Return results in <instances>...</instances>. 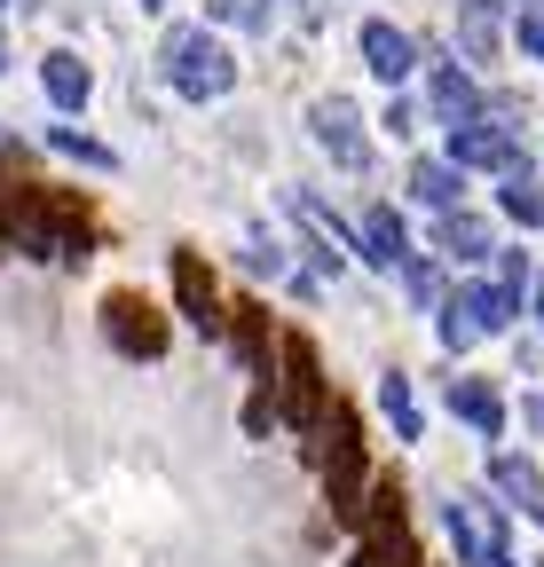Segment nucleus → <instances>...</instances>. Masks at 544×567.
Segmentation results:
<instances>
[{
    "instance_id": "obj_23",
    "label": "nucleus",
    "mask_w": 544,
    "mask_h": 567,
    "mask_svg": "<svg viewBox=\"0 0 544 567\" xmlns=\"http://www.w3.org/2000/svg\"><path fill=\"white\" fill-rule=\"evenodd\" d=\"M402 292H411V308H442L450 300V284L434 260H402Z\"/></svg>"
},
{
    "instance_id": "obj_15",
    "label": "nucleus",
    "mask_w": 544,
    "mask_h": 567,
    "mask_svg": "<svg viewBox=\"0 0 544 567\" xmlns=\"http://www.w3.org/2000/svg\"><path fill=\"white\" fill-rule=\"evenodd\" d=\"M40 87H48L55 111H80V103L95 95V71H88L72 48H48V55H40Z\"/></svg>"
},
{
    "instance_id": "obj_30",
    "label": "nucleus",
    "mask_w": 544,
    "mask_h": 567,
    "mask_svg": "<svg viewBox=\"0 0 544 567\" xmlns=\"http://www.w3.org/2000/svg\"><path fill=\"white\" fill-rule=\"evenodd\" d=\"M521 425H528V434H536V442H544V386H536V394H528V402H521Z\"/></svg>"
},
{
    "instance_id": "obj_32",
    "label": "nucleus",
    "mask_w": 544,
    "mask_h": 567,
    "mask_svg": "<svg viewBox=\"0 0 544 567\" xmlns=\"http://www.w3.org/2000/svg\"><path fill=\"white\" fill-rule=\"evenodd\" d=\"M0 71H9V32H0Z\"/></svg>"
},
{
    "instance_id": "obj_1",
    "label": "nucleus",
    "mask_w": 544,
    "mask_h": 567,
    "mask_svg": "<svg viewBox=\"0 0 544 567\" xmlns=\"http://www.w3.org/2000/svg\"><path fill=\"white\" fill-rule=\"evenodd\" d=\"M316 465H324V496H331V513L339 520H363V417L348 402H331L324 410V434H316Z\"/></svg>"
},
{
    "instance_id": "obj_17",
    "label": "nucleus",
    "mask_w": 544,
    "mask_h": 567,
    "mask_svg": "<svg viewBox=\"0 0 544 567\" xmlns=\"http://www.w3.org/2000/svg\"><path fill=\"white\" fill-rule=\"evenodd\" d=\"M379 410H387V425H394V442H427L419 394H411V379H402V371H379Z\"/></svg>"
},
{
    "instance_id": "obj_33",
    "label": "nucleus",
    "mask_w": 544,
    "mask_h": 567,
    "mask_svg": "<svg viewBox=\"0 0 544 567\" xmlns=\"http://www.w3.org/2000/svg\"><path fill=\"white\" fill-rule=\"evenodd\" d=\"M143 9H166V0H143Z\"/></svg>"
},
{
    "instance_id": "obj_13",
    "label": "nucleus",
    "mask_w": 544,
    "mask_h": 567,
    "mask_svg": "<svg viewBox=\"0 0 544 567\" xmlns=\"http://www.w3.org/2000/svg\"><path fill=\"white\" fill-rule=\"evenodd\" d=\"M356 252H363L371 268H402V260H411V237H402V213H394V205H363Z\"/></svg>"
},
{
    "instance_id": "obj_5",
    "label": "nucleus",
    "mask_w": 544,
    "mask_h": 567,
    "mask_svg": "<svg viewBox=\"0 0 544 567\" xmlns=\"http://www.w3.org/2000/svg\"><path fill=\"white\" fill-rule=\"evenodd\" d=\"M308 134L331 151V166H348V174H371V142H363V111L348 95H316L308 103Z\"/></svg>"
},
{
    "instance_id": "obj_19",
    "label": "nucleus",
    "mask_w": 544,
    "mask_h": 567,
    "mask_svg": "<svg viewBox=\"0 0 544 567\" xmlns=\"http://www.w3.org/2000/svg\"><path fill=\"white\" fill-rule=\"evenodd\" d=\"M497 9H505V0H465V9H458V40H465V55H473V63H490V55L505 48Z\"/></svg>"
},
{
    "instance_id": "obj_22",
    "label": "nucleus",
    "mask_w": 544,
    "mask_h": 567,
    "mask_svg": "<svg viewBox=\"0 0 544 567\" xmlns=\"http://www.w3.org/2000/svg\"><path fill=\"white\" fill-rule=\"evenodd\" d=\"M497 205L513 213L521 229H544V182H536V174H513V182L497 189Z\"/></svg>"
},
{
    "instance_id": "obj_12",
    "label": "nucleus",
    "mask_w": 544,
    "mask_h": 567,
    "mask_svg": "<svg viewBox=\"0 0 544 567\" xmlns=\"http://www.w3.org/2000/svg\"><path fill=\"white\" fill-rule=\"evenodd\" d=\"M356 48H363V63H371V80H387V87H402V80L419 71V48L402 40L394 24H379V17H371V24L356 32Z\"/></svg>"
},
{
    "instance_id": "obj_18",
    "label": "nucleus",
    "mask_w": 544,
    "mask_h": 567,
    "mask_svg": "<svg viewBox=\"0 0 544 567\" xmlns=\"http://www.w3.org/2000/svg\"><path fill=\"white\" fill-rule=\"evenodd\" d=\"M465 316H473V331H482V339H497L513 316H521V292H505V284H465Z\"/></svg>"
},
{
    "instance_id": "obj_14",
    "label": "nucleus",
    "mask_w": 544,
    "mask_h": 567,
    "mask_svg": "<svg viewBox=\"0 0 544 567\" xmlns=\"http://www.w3.org/2000/svg\"><path fill=\"white\" fill-rule=\"evenodd\" d=\"M292 221H300V252H308V268H316V276H339V268L356 260L348 245H339V229L324 221V205H316V197H292Z\"/></svg>"
},
{
    "instance_id": "obj_29",
    "label": "nucleus",
    "mask_w": 544,
    "mask_h": 567,
    "mask_svg": "<svg viewBox=\"0 0 544 567\" xmlns=\"http://www.w3.org/2000/svg\"><path fill=\"white\" fill-rule=\"evenodd\" d=\"M521 48H528V55H536V63H544V0H536V9H528V17H521Z\"/></svg>"
},
{
    "instance_id": "obj_26",
    "label": "nucleus",
    "mask_w": 544,
    "mask_h": 567,
    "mask_svg": "<svg viewBox=\"0 0 544 567\" xmlns=\"http://www.w3.org/2000/svg\"><path fill=\"white\" fill-rule=\"evenodd\" d=\"M48 142H55L63 158H88V166H119V158L103 151V142H88V134H72V126H48Z\"/></svg>"
},
{
    "instance_id": "obj_24",
    "label": "nucleus",
    "mask_w": 544,
    "mask_h": 567,
    "mask_svg": "<svg viewBox=\"0 0 544 567\" xmlns=\"http://www.w3.org/2000/svg\"><path fill=\"white\" fill-rule=\"evenodd\" d=\"M473 339H482V331H473V316H465V300L450 292V300H442V347H450V354H465Z\"/></svg>"
},
{
    "instance_id": "obj_9",
    "label": "nucleus",
    "mask_w": 544,
    "mask_h": 567,
    "mask_svg": "<svg viewBox=\"0 0 544 567\" xmlns=\"http://www.w3.org/2000/svg\"><path fill=\"white\" fill-rule=\"evenodd\" d=\"M166 268H174V300H182V316L197 323V331H222V300H214V276H206V260H197L189 245H174L166 252Z\"/></svg>"
},
{
    "instance_id": "obj_20",
    "label": "nucleus",
    "mask_w": 544,
    "mask_h": 567,
    "mask_svg": "<svg viewBox=\"0 0 544 567\" xmlns=\"http://www.w3.org/2000/svg\"><path fill=\"white\" fill-rule=\"evenodd\" d=\"M229 339H237V354H245V371H253V379H268V371H277V347H268V323H260V308H237Z\"/></svg>"
},
{
    "instance_id": "obj_3",
    "label": "nucleus",
    "mask_w": 544,
    "mask_h": 567,
    "mask_svg": "<svg viewBox=\"0 0 544 567\" xmlns=\"http://www.w3.org/2000/svg\"><path fill=\"white\" fill-rule=\"evenodd\" d=\"M268 386H277V410H285V425L316 450V434H324V363H316V347L308 339H285L277 347V371H268Z\"/></svg>"
},
{
    "instance_id": "obj_8",
    "label": "nucleus",
    "mask_w": 544,
    "mask_h": 567,
    "mask_svg": "<svg viewBox=\"0 0 544 567\" xmlns=\"http://www.w3.org/2000/svg\"><path fill=\"white\" fill-rule=\"evenodd\" d=\"M442 536L458 544V559H465V567H513V544H497V536L482 528V513L465 505V496H442Z\"/></svg>"
},
{
    "instance_id": "obj_2",
    "label": "nucleus",
    "mask_w": 544,
    "mask_h": 567,
    "mask_svg": "<svg viewBox=\"0 0 544 567\" xmlns=\"http://www.w3.org/2000/svg\"><path fill=\"white\" fill-rule=\"evenodd\" d=\"M158 63H166L174 95H189V103H222V95L237 87V55H229L214 32H197V24H174L166 48H158Z\"/></svg>"
},
{
    "instance_id": "obj_34",
    "label": "nucleus",
    "mask_w": 544,
    "mask_h": 567,
    "mask_svg": "<svg viewBox=\"0 0 544 567\" xmlns=\"http://www.w3.org/2000/svg\"><path fill=\"white\" fill-rule=\"evenodd\" d=\"M0 9H9V0H0Z\"/></svg>"
},
{
    "instance_id": "obj_25",
    "label": "nucleus",
    "mask_w": 544,
    "mask_h": 567,
    "mask_svg": "<svg viewBox=\"0 0 544 567\" xmlns=\"http://www.w3.org/2000/svg\"><path fill=\"white\" fill-rule=\"evenodd\" d=\"M214 24H237V32H260L268 24V0H206Z\"/></svg>"
},
{
    "instance_id": "obj_10",
    "label": "nucleus",
    "mask_w": 544,
    "mask_h": 567,
    "mask_svg": "<svg viewBox=\"0 0 544 567\" xmlns=\"http://www.w3.org/2000/svg\"><path fill=\"white\" fill-rule=\"evenodd\" d=\"M427 103H434L442 126H473V118H482V87H473V71L434 63V55H427Z\"/></svg>"
},
{
    "instance_id": "obj_31",
    "label": "nucleus",
    "mask_w": 544,
    "mask_h": 567,
    "mask_svg": "<svg viewBox=\"0 0 544 567\" xmlns=\"http://www.w3.org/2000/svg\"><path fill=\"white\" fill-rule=\"evenodd\" d=\"M536 323H544V276H536Z\"/></svg>"
},
{
    "instance_id": "obj_28",
    "label": "nucleus",
    "mask_w": 544,
    "mask_h": 567,
    "mask_svg": "<svg viewBox=\"0 0 544 567\" xmlns=\"http://www.w3.org/2000/svg\"><path fill=\"white\" fill-rule=\"evenodd\" d=\"M497 284H505V292H521V284H528V260H521L513 245H497Z\"/></svg>"
},
{
    "instance_id": "obj_27",
    "label": "nucleus",
    "mask_w": 544,
    "mask_h": 567,
    "mask_svg": "<svg viewBox=\"0 0 544 567\" xmlns=\"http://www.w3.org/2000/svg\"><path fill=\"white\" fill-rule=\"evenodd\" d=\"M245 268H253V276H277L285 260H277V245H268V237H245Z\"/></svg>"
},
{
    "instance_id": "obj_4",
    "label": "nucleus",
    "mask_w": 544,
    "mask_h": 567,
    "mask_svg": "<svg viewBox=\"0 0 544 567\" xmlns=\"http://www.w3.org/2000/svg\"><path fill=\"white\" fill-rule=\"evenodd\" d=\"M103 339L119 354H134V363H158V354H166V316L143 292H111L103 300Z\"/></svg>"
},
{
    "instance_id": "obj_21",
    "label": "nucleus",
    "mask_w": 544,
    "mask_h": 567,
    "mask_svg": "<svg viewBox=\"0 0 544 567\" xmlns=\"http://www.w3.org/2000/svg\"><path fill=\"white\" fill-rule=\"evenodd\" d=\"M411 197H419V205H434V213H458V166L419 158V166H411Z\"/></svg>"
},
{
    "instance_id": "obj_16",
    "label": "nucleus",
    "mask_w": 544,
    "mask_h": 567,
    "mask_svg": "<svg viewBox=\"0 0 544 567\" xmlns=\"http://www.w3.org/2000/svg\"><path fill=\"white\" fill-rule=\"evenodd\" d=\"M434 245H442L450 260H482V252H497V237H490L482 213H434Z\"/></svg>"
},
{
    "instance_id": "obj_11",
    "label": "nucleus",
    "mask_w": 544,
    "mask_h": 567,
    "mask_svg": "<svg viewBox=\"0 0 544 567\" xmlns=\"http://www.w3.org/2000/svg\"><path fill=\"white\" fill-rule=\"evenodd\" d=\"M450 158L458 166H490V174H521V142L497 134L490 118H473V126H450Z\"/></svg>"
},
{
    "instance_id": "obj_6",
    "label": "nucleus",
    "mask_w": 544,
    "mask_h": 567,
    "mask_svg": "<svg viewBox=\"0 0 544 567\" xmlns=\"http://www.w3.org/2000/svg\"><path fill=\"white\" fill-rule=\"evenodd\" d=\"M442 402H450V417L465 425V434H482V442H497V434H505V417H513L505 394H497L490 379H465V371L442 386Z\"/></svg>"
},
{
    "instance_id": "obj_7",
    "label": "nucleus",
    "mask_w": 544,
    "mask_h": 567,
    "mask_svg": "<svg viewBox=\"0 0 544 567\" xmlns=\"http://www.w3.org/2000/svg\"><path fill=\"white\" fill-rule=\"evenodd\" d=\"M482 481H490V496H505V505H521L536 528H544V473L521 457V450H490L482 457Z\"/></svg>"
}]
</instances>
